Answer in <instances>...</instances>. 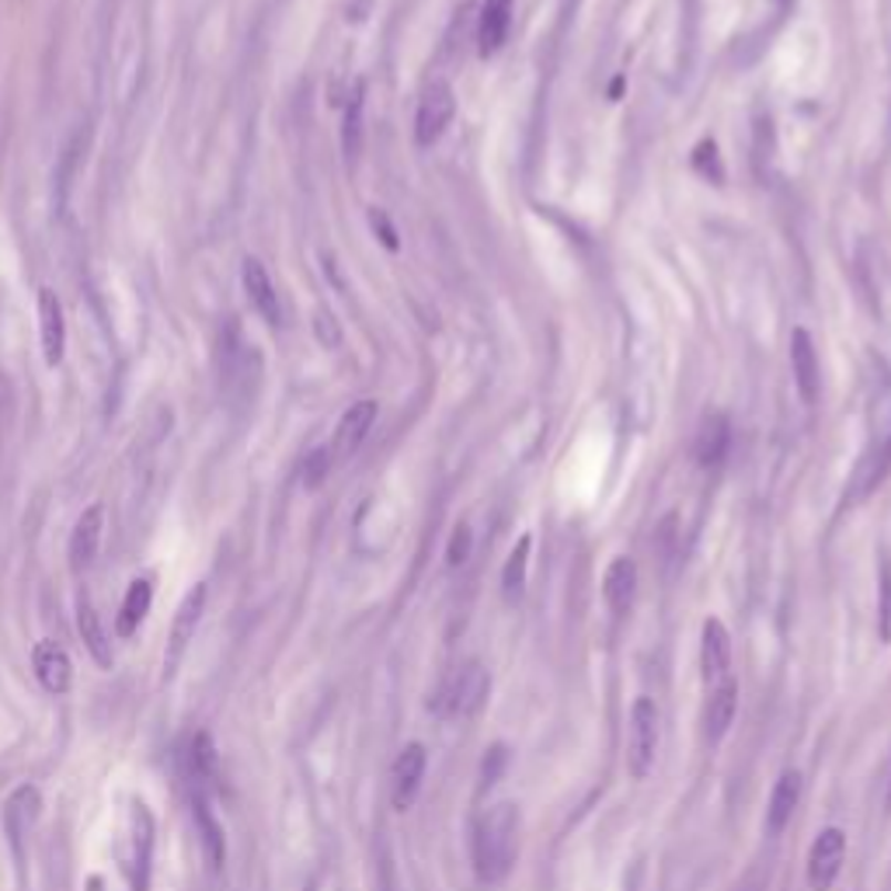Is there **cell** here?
<instances>
[{
    "label": "cell",
    "mask_w": 891,
    "mask_h": 891,
    "mask_svg": "<svg viewBox=\"0 0 891 891\" xmlns=\"http://www.w3.org/2000/svg\"><path fill=\"white\" fill-rule=\"evenodd\" d=\"M738 714V683L735 680H725L711 686L707 693V707H704V732L711 742H721L728 735L732 721Z\"/></svg>",
    "instance_id": "16"
},
{
    "label": "cell",
    "mask_w": 891,
    "mask_h": 891,
    "mask_svg": "<svg viewBox=\"0 0 891 891\" xmlns=\"http://www.w3.org/2000/svg\"><path fill=\"white\" fill-rule=\"evenodd\" d=\"M331 449H314L303 460V485L314 491V488H321L324 485V477H328V470H331Z\"/></svg>",
    "instance_id": "27"
},
{
    "label": "cell",
    "mask_w": 891,
    "mask_h": 891,
    "mask_svg": "<svg viewBox=\"0 0 891 891\" xmlns=\"http://www.w3.org/2000/svg\"><path fill=\"white\" fill-rule=\"evenodd\" d=\"M842 860H847V832L839 826H829L818 832L808 853V888L811 891H829L842 871Z\"/></svg>",
    "instance_id": "4"
},
{
    "label": "cell",
    "mask_w": 891,
    "mask_h": 891,
    "mask_svg": "<svg viewBox=\"0 0 891 891\" xmlns=\"http://www.w3.org/2000/svg\"><path fill=\"white\" fill-rule=\"evenodd\" d=\"M203 610H206V586H196V589H188L185 599H182V607L175 613V623H172V638H167V655H164V669H167V676L178 669L182 655H185V647L188 641L196 638L199 631V620H203Z\"/></svg>",
    "instance_id": "7"
},
{
    "label": "cell",
    "mask_w": 891,
    "mask_h": 891,
    "mask_svg": "<svg viewBox=\"0 0 891 891\" xmlns=\"http://www.w3.org/2000/svg\"><path fill=\"white\" fill-rule=\"evenodd\" d=\"M456 115V94L446 81H428L418 108H415V143L418 147H432L453 123Z\"/></svg>",
    "instance_id": "3"
},
{
    "label": "cell",
    "mask_w": 891,
    "mask_h": 891,
    "mask_svg": "<svg viewBox=\"0 0 891 891\" xmlns=\"http://www.w3.org/2000/svg\"><path fill=\"white\" fill-rule=\"evenodd\" d=\"M693 164L701 167V172L711 178V167H714V175H717V182L725 178V172H721V160H717V147H714V139H704L701 147H696V154H693Z\"/></svg>",
    "instance_id": "30"
},
{
    "label": "cell",
    "mask_w": 891,
    "mask_h": 891,
    "mask_svg": "<svg viewBox=\"0 0 891 891\" xmlns=\"http://www.w3.org/2000/svg\"><path fill=\"white\" fill-rule=\"evenodd\" d=\"M488 690H491V680H488V669L480 662H467L453 672V680L446 686V711L456 714V717H470L485 707L488 701Z\"/></svg>",
    "instance_id": "5"
},
{
    "label": "cell",
    "mask_w": 891,
    "mask_h": 891,
    "mask_svg": "<svg viewBox=\"0 0 891 891\" xmlns=\"http://www.w3.org/2000/svg\"><path fill=\"white\" fill-rule=\"evenodd\" d=\"M373 422H376V401H355L342 415L339 428H334V439L328 446L331 460H349V456L366 443Z\"/></svg>",
    "instance_id": "10"
},
{
    "label": "cell",
    "mask_w": 891,
    "mask_h": 891,
    "mask_svg": "<svg viewBox=\"0 0 891 891\" xmlns=\"http://www.w3.org/2000/svg\"><path fill=\"white\" fill-rule=\"evenodd\" d=\"M798 805H801V774H798V769H787V774L777 780L774 794H769L766 832L780 836L790 826V818H794V811H798Z\"/></svg>",
    "instance_id": "17"
},
{
    "label": "cell",
    "mask_w": 891,
    "mask_h": 891,
    "mask_svg": "<svg viewBox=\"0 0 891 891\" xmlns=\"http://www.w3.org/2000/svg\"><path fill=\"white\" fill-rule=\"evenodd\" d=\"M35 818H39V790L32 784H25L11 794V801L4 808V829H8L14 853H21V836L32 829Z\"/></svg>",
    "instance_id": "21"
},
{
    "label": "cell",
    "mask_w": 891,
    "mask_h": 891,
    "mask_svg": "<svg viewBox=\"0 0 891 891\" xmlns=\"http://www.w3.org/2000/svg\"><path fill=\"white\" fill-rule=\"evenodd\" d=\"M240 279H245V293L255 307V314L276 328L282 324V307H279V293H276V286L269 279V272H265V265L258 258H245V269H240Z\"/></svg>",
    "instance_id": "11"
},
{
    "label": "cell",
    "mask_w": 891,
    "mask_h": 891,
    "mask_svg": "<svg viewBox=\"0 0 891 891\" xmlns=\"http://www.w3.org/2000/svg\"><path fill=\"white\" fill-rule=\"evenodd\" d=\"M425 766H428V756H425L422 742H407L404 749L397 753L394 774H391V801H394L397 811H407L415 805L418 790H422V780H425Z\"/></svg>",
    "instance_id": "6"
},
{
    "label": "cell",
    "mask_w": 891,
    "mask_h": 891,
    "mask_svg": "<svg viewBox=\"0 0 891 891\" xmlns=\"http://www.w3.org/2000/svg\"><path fill=\"white\" fill-rule=\"evenodd\" d=\"M659 753V707L647 696H638L631 707V738H628V769L634 780H644Z\"/></svg>",
    "instance_id": "2"
},
{
    "label": "cell",
    "mask_w": 891,
    "mask_h": 891,
    "mask_svg": "<svg viewBox=\"0 0 891 891\" xmlns=\"http://www.w3.org/2000/svg\"><path fill=\"white\" fill-rule=\"evenodd\" d=\"M529 550H533V540L522 537V540L512 547V553H509V561H505V568H501V595L509 599V603H516V599L522 595V589H526Z\"/></svg>",
    "instance_id": "25"
},
{
    "label": "cell",
    "mask_w": 891,
    "mask_h": 891,
    "mask_svg": "<svg viewBox=\"0 0 891 891\" xmlns=\"http://www.w3.org/2000/svg\"><path fill=\"white\" fill-rule=\"evenodd\" d=\"M102 533H105V509L102 505H91V509H84V516L77 519L74 533H70V568L87 571L94 564L99 547H102Z\"/></svg>",
    "instance_id": "12"
},
{
    "label": "cell",
    "mask_w": 891,
    "mask_h": 891,
    "mask_svg": "<svg viewBox=\"0 0 891 891\" xmlns=\"http://www.w3.org/2000/svg\"><path fill=\"white\" fill-rule=\"evenodd\" d=\"M790 370H794V387H798L805 404H815L822 394V363H818L815 339L805 328H794L790 334Z\"/></svg>",
    "instance_id": "8"
},
{
    "label": "cell",
    "mask_w": 891,
    "mask_h": 891,
    "mask_svg": "<svg viewBox=\"0 0 891 891\" xmlns=\"http://www.w3.org/2000/svg\"><path fill=\"white\" fill-rule=\"evenodd\" d=\"M634 592H638V564L631 558H617L603 578V595H607L610 610L617 617H623L634 603Z\"/></svg>",
    "instance_id": "20"
},
{
    "label": "cell",
    "mask_w": 891,
    "mask_h": 891,
    "mask_svg": "<svg viewBox=\"0 0 891 891\" xmlns=\"http://www.w3.org/2000/svg\"><path fill=\"white\" fill-rule=\"evenodd\" d=\"M77 631H81V641H84V647L91 652V659L99 662L102 669H112V641H108V634L102 628L99 610L91 607L87 595L77 599Z\"/></svg>",
    "instance_id": "22"
},
{
    "label": "cell",
    "mask_w": 891,
    "mask_h": 891,
    "mask_svg": "<svg viewBox=\"0 0 891 891\" xmlns=\"http://www.w3.org/2000/svg\"><path fill=\"white\" fill-rule=\"evenodd\" d=\"M701 672H704V683L707 686H717V683L732 680V638H728V628L717 617L704 620Z\"/></svg>",
    "instance_id": "9"
},
{
    "label": "cell",
    "mask_w": 891,
    "mask_h": 891,
    "mask_svg": "<svg viewBox=\"0 0 891 891\" xmlns=\"http://www.w3.org/2000/svg\"><path fill=\"white\" fill-rule=\"evenodd\" d=\"M512 14H516V0H485L477 18V53L480 56H495L512 29Z\"/></svg>",
    "instance_id": "13"
},
{
    "label": "cell",
    "mask_w": 891,
    "mask_h": 891,
    "mask_svg": "<svg viewBox=\"0 0 891 891\" xmlns=\"http://www.w3.org/2000/svg\"><path fill=\"white\" fill-rule=\"evenodd\" d=\"M888 474H891V436L863 453V460L853 474V501L871 498L888 480Z\"/></svg>",
    "instance_id": "19"
},
{
    "label": "cell",
    "mask_w": 891,
    "mask_h": 891,
    "mask_svg": "<svg viewBox=\"0 0 891 891\" xmlns=\"http://www.w3.org/2000/svg\"><path fill=\"white\" fill-rule=\"evenodd\" d=\"M732 446V425L725 415H707L696 428V443H693V456L701 467H717L728 456Z\"/></svg>",
    "instance_id": "18"
},
{
    "label": "cell",
    "mask_w": 891,
    "mask_h": 891,
    "mask_svg": "<svg viewBox=\"0 0 891 891\" xmlns=\"http://www.w3.org/2000/svg\"><path fill=\"white\" fill-rule=\"evenodd\" d=\"M370 224H373V230H376V237H380V245H383V248H391V251L401 248L397 230H394V224L387 220V213L373 206V209H370Z\"/></svg>",
    "instance_id": "29"
},
{
    "label": "cell",
    "mask_w": 891,
    "mask_h": 891,
    "mask_svg": "<svg viewBox=\"0 0 891 891\" xmlns=\"http://www.w3.org/2000/svg\"><path fill=\"white\" fill-rule=\"evenodd\" d=\"M32 665H35V676L42 683V690L50 693H66L70 690V680H74V665H70V655L56 641H39L35 652H32Z\"/></svg>",
    "instance_id": "15"
},
{
    "label": "cell",
    "mask_w": 891,
    "mask_h": 891,
    "mask_svg": "<svg viewBox=\"0 0 891 891\" xmlns=\"http://www.w3.org/2000/svg\"><path fill=\"white\" fill-rule=\"evenodd\" d=\"M314 328H318V339H321V342H324L328 349H334V345H339V342H342V331H339V324H334V321H331V314H324V310H321V314H318Z\"/></svg>",
    "instance_id": "32"
},
{
    "label": "cell",
    "mask_w": 891,
    "mask_h": 891,
    "mask_svg": "<svg viewBox=\"0 0 891 891\" xmlns=\"http://www.w3.org/2000/svg\"><path fill=\"white\" fill-rule=\"evenodd\" d=\"M342 151L349 160L363 151V87H355L352 102L345 105V123H342Z\"/></svg>",
    "instance_id": "26"
},
{
    "label": "cell",
    "mask_w": 891,
    "mask_h": 891,
    "mask_svg": "<svg viewBox=\"0 0 891 891\" xmlns=\"http://www.w3.org/2000/svg\"><path fill=\"white\" fill-rule=\"evenodd\" d=\"M39 334L45 363L56 366L66 349V321H63V303L53 289H39Z\"/></svg>",
    "instance_id": "14"
},
{
    "label": "cell",
    "mask_w": 891,
    "mask_h": 891,
    "mask_svg": "<svg viewBox=\"0 0 891 891\" xmlns=\"http://www.w3.org/2000/svg\"><path fill=\"white\" fill-rule=\"evenodd\" d=\"M151 603H154V586L147 582V578H136V582H129L123 607H118L115 631L123 634V638H133V634L139 631V623L147 620Z\"/></svg>",
    "instance_id": "23"
},
{
    "label": "cell",
    "mask_w": 891,
    "mask_h": 891,
    "mask_svg": "<svg viewBox=\"0 0 891 891\" xmlns=\"http://www.w3.org/2000/svg\"><path fill=\"white\" fill-rule=\"evenodd\" d=\"M519 826L522 815L512 801H501L480 815L474 829V867L480 881H501L519 860Z\"/></svg>",
    "instance_id": "1"
},
{
    "label": "cell",
    "mask_w": 891,
    "mask_h": 891,
    "mask_svg": "<svg viewBox=\"0 0 891 891\" xmlns=\"http://www.w3.org/2000/svg\"><path fill=\"white\" fill-rule=\"evenodd\" d=\"M8 422H11V383L8 376L0 373V449H4V432H8Z\"/></svg>",
    "instance_id": "31"
},
{
    "label": "cell",
    "mask_w": 891,
    "mask_h": 891,
    "mask_svg": "<svg viewBox=\"0 0 891 891\" xmlns=\"http://www.w3.org/2000/svg\"><path fill=\"white\" fill-rule=\"evenodd\" d=\"M191 811H196V826H199V836H203V847H206V860H209V867H220L224 857H227L224 829L216 826V818L209 815V805H206V798H203V790H196V798H191Z\"/></svg>",
    "instance_id": "24"
},
{
    "label": "cell",
    "mask_w": 891,
    "mask_h": 891,
    "mask_svg": "<svg viewBox=\"0 0 891 891\" xmlns=\"http://www.w3.org/2000/svg\"><path fill=\"white\" fill-rule=\"evenodd\" d=\"M470 547H474V533H470V526L467 522H460L453 529V537H449V547H446V564L449 568H460V564H467V558H470Z\"/></svg>",
    "instance_id": "28"
}]
</instances>
